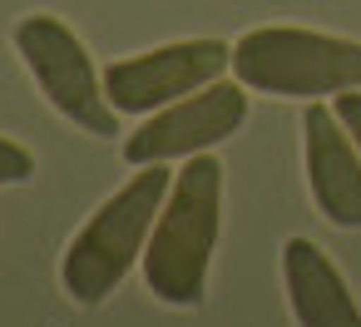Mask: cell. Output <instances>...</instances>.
I'll list each match as a JSON object with an SVG mask.
<instances>
[{
  "label": "cell",
  "mask_w": 361,
  "mask_h": 327,
  "mask_svg": "<svg viewBox=\"0 0 361 327\" xmlns=\"http://www.w3.org/2000/svg\"><path fill=\"white\" fill-rule=\"evenodd\" d=\"M228 65H233V45H223V40H173V45L129 55V60H114L104 70V90L119 114H154V109L223 80Z\"/></svg>",
  "instance_id": "8992f818"
},
{
  "label": "cell",
  "mask_w": 361,
  "mask_h": 327,
  "mask_svg": "<svg viewBox=\"0 0 361 327\" xmlns=\"http://www.w3.org/2000/svg\"><path fill=\"white\" fill-rule=\"evenodd\" d=\"M223 228V164L193 154L159 208V223L144 248V283L169 307H198L208 292V263Z\"/></svg>",
  "instance_id": "6da1fadb"
},
{
  "label": "cell",
  "mask_w": 361,
  "mask_h": 327,
  "mask_svg": "<svg viewBox=\"0 0 361 327\" xmlns=\"http://www.w3.org/2000/svg\"><path fill=\"white\" fill-rule=\"evenodd\" d=\"M247 119V85H228L213 80L164 109H154L129 139H124V159L134 169L144 164H169V159H193L223 139H233Z\"/></svg>",
  "instance_id": "5b68a950"
},
{
  "label": "cell",
  "mask_w": 361,
  "mask_h": 327,
  "mask_svg": "<svg viewBox=\"0 0 361 327\" xmlns=\"http://www.w3.org/2000/svg\"><path fill=\"white\" fill-rule=\"evenodd\" d=\"M233 75L252 95L272 100H322L361 90V40L302 25H257L233 45Z\"/></svg>",
  "instance_id": "3957f363"
},
{
  "label": "cell",
  "mask_w": 361,
  "mask_h": 327,
  "mask_svg": "<svg viewBox=\"0 0 361 327\" xmlns=\"http://www.w3.org/2000/svg\"><path fill=\"white\" fill-rule=\"evenodd\" d=\"M331 109H336V119L346 124V134H351V139H356V149H361V90H341Z\"/></svg>",
  "instance_id": "30bf717a"
},
{
  "label": "cell",
  "mask_w": 361,
  "mask_h": 327,
  "mask_svg": "<svg viewBox=\"0 0 361 327\" xmlns=\"http://www.w3.org/2000/svg\"><path fill=\"white\" fill-rule=\"evenodd\" d=\"M30 174H35V154H30L25 144H16V139H6V134H0V189L25 184Z\"/></svg>",
  "instance_id": "9c48e42d"
},
{
  "label": "cell",
  "mask_w": 361,
  "mask_h": 327,
  "mask_svg": "<svg viewBox=\"0 0 361 327\" xmlns=\"http://www.w3.org/2000/svg\"><path fill=\"white\" fill-rule=\"evenodd\" d=\"M11 40H16L20 65L30 70V80L40 85V95L55 105L60 119H70L75 129L94 134V139H114L119 134V109L109 105L104 75L94 70L85 40L60 16H45V11L20 16Z\"/></svg>",
  "instance_id": "277c9868"
},
{
  "label": "cell",
  "mask_w": 361,
  "mask_h": 327,
  "mask_svg": "<svg viewBox=\"0 0 361 327\" xmlns=\"http://www.w3.org/2000/svg\"><path fill=\"white\" fill-rule=\"evenodd\" d=\"M169 189H173V174L164 164H144L119 194H109L94 208V218L75 233V243L65 248V263H60V283H65L70 302L99 307L129 278V268L144 263V248H149V233L159 223Z\"/></svg>",
  "instance_id": "7a4b0ae2"
},
{
  "label": "cell",
  "mask_w": 361,
  "mask_h": 327,
  "mask_svg": "<svg viewBox=\"0 0 361 327\" xmlns=\"http://www.w3.org/2000/svg\"><path fill=\"white\" fill-rule=\"evenodd\" d=\"M282 283H287L297 327H361V307H356L346 278L312 238L282 243Z\"/></svg>",
  "instance_id": "ba28073f"
},
{
  "label": "cell",
  "mask_w": 361,
  "mask_h": 327,
  "mask_svg": "<svg viewBox=\"0 0 361 327\" xmlns=\"http://www.w3.org/2000/svg\"><path fill=\"white\" fill-rule=\"evenodd\" d=\"M302 159H307V189L326 223L361 228V149L326 105H307L302 114Z\"/></svg>",
  "instance_id": "52a82bcc"
}]
</instances>
